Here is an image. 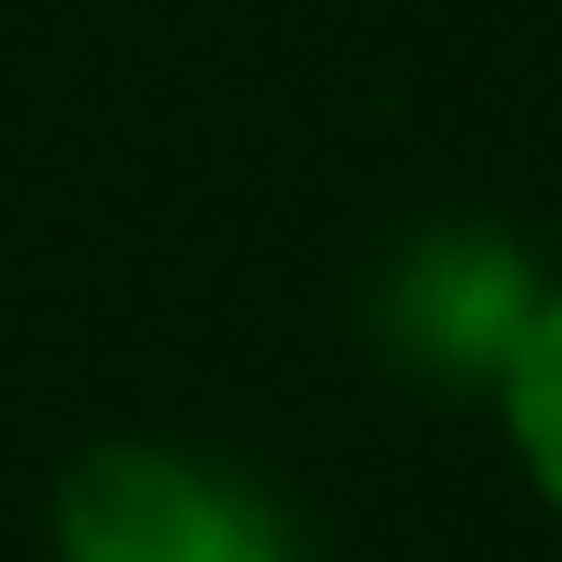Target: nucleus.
<instances>
[{
  "instance_id": "1",
  "label": "nucleus",
  "mask_w": 562,
  "mask_h": 562,
  "mask_svg": "<svg viewBox=\"0 0 562 562\" xmlns=\"http://www.w3.org/2000/svg\"><path fill=\"white\" fill-rule=\"evenodd\" d=\"M59 553L69 562H277V524L198 474L188 454L99 445L59 484Z\"/></svg>"
},
{
  "instance_id": "2",
  "label": "nucleus",
  "mask_w": 562,
  "mask_h": 562,
  "mask_svg": "<svg viewBox=\"0 0 562 562\" xmlns=\"http://www.w3.org/2000/svg\"><path fill=\"white\" fill-rule=\"evenodd\" d=\"M533 277L514 247L494 237H445L425 257H405V286H395V326H405V356L445 366V375H474V366H514L524 326H533Z\"/></svg>"
},
{
  "instance_id": "3",
  "label": "nucleus",
  "mask_w": 562,
  "mask_h": 562,
  "mask_svg": "<svg viewBox=\"0 0 562 562\" xmlns=\"http://www.w3.org/2000/svg\"><path fill=\"white\" fill-rule=\"evenodd\" d=\"M504 405H514V445H524L533 484L562 504V296L533 306V326L504 366Z\"/></svg>"
}]
</instances>
